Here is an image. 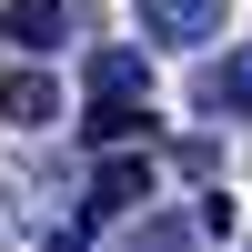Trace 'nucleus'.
<instances>
[{
    "instance_id": "1",
    "label": "nucleus",
    "mask_w": 252,
    "mask_h": 252,
    "mask_svg": "<svg viewBox=\"0 0 252 252\" xmlns=\"http://www.w3.org/2000/svg\"><path fill=\"white\" fill-rule=\"evenodd\" d=\"M131 202H152V161H141V152H111V161L91 172V192H81L71 222H81V232H101V222H121Z\"/></svg>"
},
{
    "instance_id": "2",
    "label": "nucleus",
    "mask_w": 252,
    "mask_h": 252,
    "mask_svg": "<svg viewBox=\"0 0 252 252\" xmlns=\"http://www.w3.org/2000/svg\"><path fill=\"white\" fill-rule=\"evenodd\" d=\"M141 40L152 51H202V40H222V0H141Z\"/></svg>"
},
{
    "instance_id": "3",
    "label": "nucleus",
    "mask_w": 252,
    "mask_h": 252,
    "mask_svg": "<svg viewBox=\"0 0 252 252\" xmlns=\"http://www.w3.org/2000/svg\"><path fill=\"white\" fill-rule=\"evenodd\" d=\"M0 40H10V51H61V40H71V0H0Z\"/></svg>"
},
{
    "instance_id": "4",
    "label": "nucleus",
    "mask_w": 252,
    "mask_h": 252,
    "mask_svg": "<svg viewBox=\"0 0 252 252\" xmlns=\"http://www.w3.org/2000/svg\"><path fill=\"white\" fill-rule=\"evenodd\" d=\"M0 121H10V131H51L61 121V81L51 71H10L0 81Z\"/></svg>"
},
{
    "instance_id": "5",
    "label": "nucleus",
    "mask_w": 252,
    "mask_h": 252,
    "mask_svg": "<svg viewBox=\"0 0 252 252\" xmlns=\"http://www.w3.org/2000/svg\"><path fill=\"white\" fill-rule=\"evenodd\" d=\"M192 101H202L212 121H252V61H202Z\"/></svg>"
},
{
    "instance_id": "6",
    "label": "nucleus",
    "mask_w": 252,
    "mask_h": 252,
    "mask_svg": "<svg viewBox=\"0 0 252 252\" xmlns=\"http://www.w3.org/2000/svg\"><path fill=\"white\" fill-rule=\"evenodd\" d=\"M91 101H152V51H91Z\"/></svg>"
},
{
    "instance_id": "7",
    "label": "nucleus",
    "mask_w": 252,
    "mask_h": 252,
    "mask_svg": "<svg viewBox=\"0 0 252 252\" xmlns=\"http://www.w3.org/2000/svg\"><path fill=\"white\" fill-rule=\"evenodd\" d=\"M31 232V182H10V161H0V242Z\"/></svg>"
},
{
    "instance_id": "8",
    "label": "nucleus",
    "mask_w": 252,
    "mask_h": 252,
    "mask_svg": "<svg viewBox=\"0 0 252 252\" xmlns=\"http://www.w3.org/2000/svg\"><path fill=\"white\" fill-rule=\"evenodd\" d=\"M202 232H192V222H172V212H161V222H141V252H192Z\"/></svg>"
},
{
    "instance_id": "9",
    "label": "nucleus",
    "mask_w": 252,
    "mask_h": 252,
    "mask_svg": "<svg viewBox=\"0 0 252 252\" xmlns=\"http://www.w3.org/2000/svg\"><path fill=\"white\" fill-rule=\"evenodd\" d=\"M40 252H91V232H81V222H71V232H51Z\"/></svg>"
}]
</instances>
